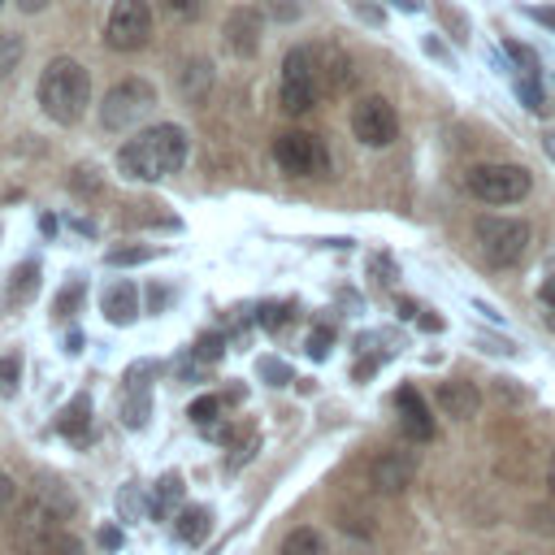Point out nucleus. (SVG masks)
I'll return each instance as SVG.
<instances>
[{
	"label": "nucleus",
	"instance_id": "19",
	"mask_svg": "<svg viewBox=\"0 0 555 555\" xmlns=\"http://www.w3.org/2000/svg\"><path fill=\"white\" fill-rule=\"evenodd\" d=\"M282 555H325V538H321L317 529L299 525V529H291V533L282 538Z\"/></svg>",
	"mask_w": 555,
	"mask_h": 555
},
{
	"label": "nucleus",
	"instance_id": "24",
	"mask_svg": "<svg viewBox=\"0 0 555 555\" xmlns=\"http://www.w3.org/2000/svg\"><path fill=\"white\" fill-rule=\"evenodd\" d=\"M22 61V35H0V78L13 74Z\"/></svg>",
	"mask_w": 555,
	"mask_h": 555
},
{
	"label": "nucleus",
	"instance_id": "42",
	"mask_svg": "<svg viewBox=\"0 0 555 555\" xmlns=\"http://www.w3.org/2000/svg\"><path fill=\"white\" fill-rule=\"evenodd\" d=\"M542 299L555 308V273H546V282H542Z\"/></svg>",
	"mask_w": 555,
	"mask_h": 555
},
{
	"label": "nucleus",
	"instance_id": "15",
	"mask_svg": "<svg viewBox=\"0 0 555 555\" xmlns=\"http://www.w3.org/2000/svg\"><path fill=\"white\" fill-rule=\"evenodd\" d=\"M100 308H104V317H108L113 325H130V321L139 317V291H134L130 282H113V286L104 291Z\"/></svg>",
	"mask_w": 555,
	"mask_h": 555
},
{
	"label": "nucleus",
	"instance_id": "2",
	"mask_svg": "<svg viewBox=\"0 0 555 555\" xmlns=\"http://www.w3.org/2000/svg\"><path fill=\"white\" fill-rule=\"evenodd\" d=\"M87 100H91V78L87 69L74 61V56H52L39 74V108L61 121V126H74L82 113H87Z\"/></svg>",
	"mask_w": 555,
	"mask_h": 555
},
{
	"label": "nucleus",
	"instance_id": "21",
	"mask_svg": "<svg viewBox=\"0 0 555 555\" xmlns=\"http://www.w3.org/2000/svg\"><path fill=\"white\" fill-rule=\"evenodd\" d=\"M516 95L525 100V108H529V113H546V100H542L538 74H520V78H516Z\"/></svg>",
	"mask_w": 555,
	"mask_h": 555
},
{
	"label": "nucleus",
	"instance_id": "25",
	"mask_svg": "<svg viewBox=\"0 0 555 555\" xmlns=\"http://www.w3.org/2000/svg\"><path fill=\"white\" fill-rule=\"evenodd\" d=\"M35 286H39V264H22V269L13 273V299H30Z\"/></svg>",
	"mask_w": 555,
	"mask_h": 555
},
{
	"label": "nucleus",
	"instance_id": "22",
	"mask_svg": "<svg viewBox=\"0 0 555 555\" xmlns=\"http://www.w3.org/2000/svg\"><path fill=\"white\" fill-rule=\"evenodd\" d=\"M121 416H126V425H130V429H139V425L147 421V395H143L139 386H130V399H126Z\"/></svg>",
	"mask_w": 555,
	"mask_h": 555
},
{
	"label": "nucleus",
	"instance_id": "47",
	"mask_svg": "<svg viewBox=\"0 0 555 555\" xmlns=\"http://www.w3.org/2000/svg\"><path fill=\"white\" fill-rule=\"evenodd\" d=\"M0 9H4V0H0Z\"/></svg>",
	"mask_w": 555,
	"mask_h": 555
},
{
	"label": "nucleus",
	"instance_id": "17",
	"mask_svg": "<svg viewBox=\"0 0 555 555\" xmlns=\"http://www.w3.org/2000/svg\"><path fill=\"white\" fill-rule=\"evenodd\" d=\"M208 529H212L208 507H182V516L173 520V533H178V542H186V546H199V542L208 538Z\"/></svg>",
	"mask_w": 555,
	"mask_h": 555
},
{
	"label": "nucleus",
	"instance_id": "10",
	"mask_svg": "<svg viewBox=\"0 0 555 555\" xmlns=\"http://www.w3.org/2000/svg\"><path fill=\"white\" fill-rule=\"evenodd\" d=\"M416 477V460L408 451H382L373 460V490L377 494H403Z\"/></svg>",
	"mask_w": 555,
	"mask_h": 555
},
{
	"label": "nucleus",
	"instance_id": "37",
	"mask_svg": "<svg viewBox=\"0 0 555 555\" xmlns=\"http://www.w3.org/2000/svg\"><path fill=\"white\" fill-rule=\"evenodd\" d=\"M13 499H17V486L9 481V473H0V516L13 507Z\"/></svg>",
	"mask_w": 555,
	"mask_h": 555
},
{
	"label": "nucleus",
	"instance_id": "16",
	"mask_svg": "<svg viewBox=\"0 0 555 555\" xmlns=\"http://www.w3.org/2000/svg\"><path fill=\"white\" fill-rule=\"evenodd\" d=\"M208 87H212V65L208 61H186L182 69H178V91H182V100H191V104H199L204 95H208Z\"/></svg>",
	"mask_w": 555,
	"mask_h": 555
},
{
	"label": "nucleus",
	"instance_id": "12",
	"mask_svg": "<svg viewBox=\"0 0 555 555\" xmlns=\"http://www.w3.org/2000/svg\"><path fill=\"white\" fill-rule=\"evenodd\" d=\"M317 69H321V91H330V95H343V91L356 82L351 56H347L343 48H334V43L317 48Z\"/></svg>",
	"mask_w": 555,
	"mask_h": 555
},
{
	"label": "nucleus",
	"instance_id": "6",
	"mask_svg": "<svg viewBox=\"0 0 555 555\" xmlns=\"http://www.w3.org/2000/svg\"><path fill=\"white\" fill-rule=\"evenodd\" d=\"M152 108H156V87L143 82V78H126V82H117V87L104 95L100 121H104L108 130H130V126H139Z\"/></svg>",
	"mask_w": 555,
	"mask_h": 555
},
{
	"label": "nucleus",
	"instance_id": "43",
	"mask_svg": "<svg viewBox=\"0 0 555 555\" xmlns=\"http://www.w3.org/2000/svg\"><path fill=\"white\" fill-rule=\"evenodd\" d=\"M395 9H403V13H412V9H421V0H390Z\"/></svg>",
	"mask_w": 555,
	"mask_h": 555
},
{
	"label": "nucleus",
	"instance_id": "36",
	"mask_svg": "<svg viewBox=\"0 0 555 555\" xmlns=\"http://www.w3.org/2000/svg\"><path fill=\"white\" fill-rule=\"evenodd\" d=\"M117 503H121V512H126V516H139V512H143V499H139V494H134V486H126V490H121V499H117Z\"/></svg>",
	"mask_w": 555,
	"mask_h": 555
},
{
	"label": "nucleus",
	"instance_id": "20",
	"mask_svg": "<svg viewBox=\"0 0 555 555\" xmlns=\"http://www.w3.org/2000/svg\"><path fill=\"white\" fill-rule=\"evenodd\" d=\"M178 503H182V477H178V473H165V477L156 481V494H152V512H156V516H169Z\"/></svg>",
	"mask_w": 555,
	"mask_h": 555
},
{
	"label": "nucleus",
	"instance_id": "23",
	"mask_svg": "<svg viewBox=\"0 0 555 555\" xmlns=\"http://www.w3.org/2000/svg\"><path fill=\"white\" fill-rule=\"evenodd\" d=\"M17 382H22V360L17 356H0V395H17Z\"/></svg>",
	"mask_w": 555,
	"mask_h": 555
},
{
	"label": "nucleus",
	"instance_id": "34",
	"mask_svg": "<svg viewBox=\"0 0 555 555\" xmlns=\"http://www.w3.org/2000/svg\"><path fill=\"white\" fill-rule=\"evenodd\" d=\"M195 356H199V360H217V356H221V338H217V334H204L199 347H195Z\"/></svg>",
	"mask_w": 555,
	"mask_h": 555
},
{
	"label": "nucleus",
	"instance_id": "46",
	"mask_svg": "<svg viewBox=\"0 0 555 555\" xmlns=\"http://www.w3.org/2000/svg\"><path fill=\"white\" fill-rule=\"evenodd\" d=\"M499 555H512V551H499Z\"/></svg>",
	"mask_w": 555,
	"mask_h": 555
},
{
	"label": "nucleus",
	"instance_id": "11",
	"mask_svg": "<svg viewBox=\"0 0 555 555\" xmlns=\"http://www.w3.org/2000/svg\"><path fill=\"white\" fill-rule=\"evenodd\" d=\"M260 30H264V22H260L256 9H230V17H225V43H230V52L251 56L260 48Z\"/></svg>",
	"mask_w": 555,
	"mask_h": 555
},
{
	"label": "nucleus",
	"instance_id": "31",
	"mask_svg": "<svg viewBox=\"0 0 555 555\" xmlns=\"http://www.w3.org/2000/svg\"><path fill=\"white\" fill-rule=\"evenodd\" d=\"M507 52H512V61L520 65V74H538V56H533L525 43H507Z\"/></svg>",
	"mask_w": 555,
	"mask_h": 555
},
{
	"label": "nucleus",
	"instance_id": "38",
	"mask_svg": "<svg viewBox=\"0 0 555 555\" xmlns=\"http://www.w3.org/2000/svg\"><path fill=\"white\" fill-rule=\"evenodd\" d=\"M95 169H74V191H95Z\"/></svg>",
	"mask_w": 555,
	"mask_h": 555
},
{
	"label": "nucleus",
	"instance_id": "8",
	"mask_svg": "<svg viewBox=\"0 0 555 555\" xmlns=\"http://www.w3.org/2000/svg\"><path fill=\"white\" fill-rule=\"evenodd\" d=\"M351 134L364 143V147H386L395 143L399 134V113L386 95H360L351 104Z\"/></svg>",
	"mask_w": 555,
	"mask_h": 555
},
{
	"label": "nucleus",
	"instance_id": "7",
	"mask_svg": "<svg viewBox=\"0 0 555 555\" xmlns=\"http://www.w3.org/2000/svg\"><path fill=\"white\" fill-rule=\"evenodd\" d=\"M477 247L490 264L507 269L529 251V225L516 217H481L477 221Z\"/></svg>",
	"mask_w": 555,
	"mask_h": 555
},
{
	"label": "nucleus",
	"instance_id": "14",
	"mask_svg": "<svg viewBox=\"0 0 555 555\" xmlns=\"http://www.w3.org/2000/svg\"><path fill=\"white\" fill-rule=\"evenodd\" d=\"M395 408H399V421H403V434L408 438H416V442H429L434 438V421H429V412H425V403H421V395L412 386L395 390Z\"/></svg>",
	"mask_w": 555,
	"mask_h": 555
},
{
	"label": "nucleus",
	"instance_id": "39",
	"mask_svg": "<svg viewBox=\"0 0 555 555\" xmlns=\"http://www.w3.org/2000/svg\"><path fill=\"white\" fill-rule=\"evenodd\" d=\"M100 546H104V551H117V546H121V529L104 525V529H100Z\"/></svg>",
	"mask_w": 555,
	"mask_h": 555
},
{
	"label": "nucleus",
	"instance_id": "41",
	"mask_svg": "<svg viewBox=\"0 0 555 555\" xmlns=\"http://www.w3.org/2000/svg\"><path fill=\"white\" fill-rule=\"evenodd\" d=\"M48 4H52V0H17V9H22V13H43Z\"/></svg>",
	"mask_w": 555,
	"mask_h": 555
},
{
	"label": "nucleus",
	"instance_id": "30",
	"mask_svg": "<svg viewBox=\"0 0 555 555\" xmlns=\"http://www.w3.org/2000/svg\"><path fill=\"white\" fill-rule=\"evenodd\" d=\"M330 338H334V334H330L325 325H317V330L308 334V343H304V347H308V356H312V360H321V356L330 351Z\"/></svg>",
	"mask_w": 555,
	"mask_h": 555
},
{
	"label": "nucleus",
	"instance_id": "32",
	"mask_svg": "<svg viewBox=\"0 0 555 555\" xmlns=\"http://www.w3.org/2000/svg\"><path fill=\"white\" fill-rule=\"evenodd\" d=\"M260 373H264V377H269L273 386H282V382H291V369H286L282 360H273V356H264V360H260Z\"/></svg>",
	"mask_w": 555,
	"mask_h": 555
},
{
	"label": "nucleus",
	"instance_id": "27",
	"mask_svg": "<svg viewBox=\"0 0 555 555\" xmlns=\"http://www.w3.org/2000/svg\"><path fill=\"white\" fill-rule=\"evenodd\" d=\"M152 256H156L152 247H113L104 260H108V264H143V260H152Z\"/></svg>",
	"mask_w": 555,
	"mask_h": 555
},
{
	"label": "nucleus",
	"instance_id": "29",
	"mask_svg": "<svg viewBox=\"0 0 555 555\" xmlns=\"http://www.w3.org/2000/svg\"><path fill=\"white\" fill-rule=\"evenodd\" d=\"M286 321H291V308H286V304H264V308H260V325H264V330H278V325H286Z\"/></svg>",
	"mask_w": 555,
	"mask_h": 555
},
{
	"label": "nucleus",
	"instance_id": "18",
	"mask_svg": "<svg viewBox=\"0 0 555 555\" xmlns=\"http://www.w3.org/2000/svg\"><path fill=\"white\" fill-rule=\"evenodd\" d=\"M87 425H91V399H87V395H78V399L56 416V429H61L65 438L82 442V438H87Z\"/></svg>",
	"mask_w": 555,
	"mask_h": 555
},
{
	"label": "nucleus",
	"instance_id": "28",
	"mask_svg": "<svg viewBox=\"0 0 555 555\" xmlns=\"http://www.w3.org/2000/svg\"><path fill=\"white\" fill-rule=\"evenodd\" d=\"M264 9H269V17H273V22H295V17L304 13V4H299V0H264Z\"/></svg>",
	"mask_w": 555,
	"mask_h": 555
},
{
	"label": "nucleus",
	"instance_id": "26",
	"mask_svg": "<svg viewBox=\"0 0 555 555\" xmlns=\"http://www.w3.org/2000/svg\"><path fill=\"white\" fill-rule=\"evenodd\" d=\"M217 412H221V399H217V395H204V399L191 403V421H195L199 429H208V425L217 421Z\"/></svg>",
	"mask_w": 555,
	"mask_h": 555
},
{
	"label": "nucleus",
	"instance_id": "35",
	"mask_svg": "<svg viewBox=\"0 0 555 555\" xmlns=\"http://www.w3.org/2000/svg\"><path fill=\"white\" fill-rule=\"evenodd\" d=\"M78 295H82V282H69V286L61 291V299H56V312H69V308L78 304Z\"/></svg>",
	"mask_w": 555,
	"mask_h": 555
},
{
	"label": "nucleus",
	"instance_id": "33",
	"mask_svg": "<svg viewBox=\"0 0 555 555\" xmlns=\"http://www.w3.org/2000/svg\"><path fill=\"white\" fill-rule=\"evenodd\" d=\"M165 13L186 22V17H195V13H199V0H165Z\"/></svg>",
	"mask_w": 555,
	"mask_h": 555
},
{
	"label": "nucleus",
	"instance_id": "4",
	"mask_svg": "<svg viewBox=\"0 0 555 555\" xmlns=\"http://www.w3.org/2000/svg\"><path fill=\"white\" fill-rule=\"evenodd\" d=\"M464 186L468 195H477L481 204H516L529 195L533 178L525 165H473L464 173Z\"/></svg>",
	"mask_w": 555,
	"mask_h": 555
},
{
	"label": "nucleus",
	"instance_id": "45",
	"mask_svg": "<svg viewBox=\"0 0 555 555\" xmlns=\"http://www.w3.org/2000/svg\"><path fill=\"white\" fill-rule=\"evenodd\" d=\"M61 555H82V546H78V542H74V538H69V542H65V551H61Z\"/></svg>",
	"mask_w": 555,
	"mask_h": 555
},
{
	"label": "nucleus",
	"instance_id": "44",
	"mask_svg": "<svg viewBox=\"0 0 555 555\" xmlns=\"http://www.w3.org/2000/svg\"><path fill=\"white\" fill-rule=\"evenodd\" d=\"M542 152H546V156L555 160V134H546V139H542Z\"/></svg>",
	"mask_w": 555,
	"mask_h": 555
},
{
	"label": "nucleus",
	"instance_id": "3",
	"mask_svg": "<svg viewBox=\"0 0 555 555\" xmlns=\"http://www.w3.org/2000/svg\"><path fill=\"white\" fill-rule=\"evenodd\" d=\"M278 100L286 113H308L321 100V69H317V52L312 48H291L282 61V82H278Z\"/></svg>",
	"mask_w": 555,
	"mask_h": 555
},
{
	"label": "nucleus",
	"instance_id": "40",
	"mask_svg": "<svg viewBox=\"0 0 555 555\" xmlns=\"http://www.w3.org/2000/svg\"><path fill=\"white\" fill-rule=\"evenodd\" d=\"M529 17H533V22H542V26H551V30H555V9H542V4H533V9H529Z\"/></svg>",
	"mask_w": 555,
	"mask_h": 555
},
{
	"label": "nucleus",
	"instance_id": "9",
	"mask_svg": "<svg viewBox=\"0 0 555 555\" xmlns=\"http://www.w3.org/2000/svg\"><path fill=\"white\" fill-rule=\"evenodd\" d=\"M104 39L117 52H139L152 39V9H147V0H117L113 13H108Z\"/></svg>",
	"mask_w": 555,
	"mask_h": 555
},
{
	"label": "nucleus",
	"instance_id": "13",
	"mask_svg": "<svg viewBox=\"0 0 555 555\" xmlns=\"http://www.w3.org/2000/svg\"><path fill=\"white\" fill-rule=\"evenodd\" d=\"M438 408L451 416V421H468V416H477V408H481V390L473 386V382H442L438 386Z\"/></svg>",
	"mask_w": 555,
	"mask_h": 555
},
{
	"label": "nucleus",
	"instance_id": "5",
	"mask_svg": "<svg viewBox=\"0 0 555 555\" xmlns=\"http://www.w3.org/2000/svg\"><path fill=\"white\" fill-rule=\"evenodd\" d=\"M273 160L278 169H286L291 178H325L330 173V152L317 134L308 130H282L273 139Z\"/></svg>",
	"mask_w": 555,
	"mask_h": 555
},
{
	"label": "nucleus",
	"instance_id": "1",
	"mask_svg": "<svg viewBox=\"0 0 555 555\" xmlns=\"http://www.w3.org/2000/svg\"><path fill=\"white\" fill-rule=\"evenodd\" d=\"M186 165V130L173 121L147 126L139 130L121 152H117V169L134 182H160L169 173H178Z\"/></svg>",
	"mask_w": 555,
	"mask_h": 555
}]
</instances>
